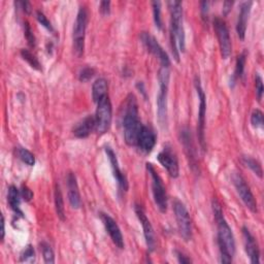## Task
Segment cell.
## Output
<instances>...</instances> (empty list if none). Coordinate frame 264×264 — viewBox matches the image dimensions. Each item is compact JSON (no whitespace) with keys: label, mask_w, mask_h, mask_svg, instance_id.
I'll use <instances>...</instances> for the list:
<instances>
[{"label":"cell","mask_w":264,"mask_h":264,"mask_svg":"<svg viewBox=\"0 0 264 264\" xmlns=\"http://www.w3.org/2000/svg\"><path fill=\"white\" fill-rule=\"evenodd\" d=\"M170 73L169 68L161 66L158 73L159 81V92L157 96V119L162 128H166L168 122V88H169Z\"/></svg>","instance_id":"277c9868"},{"label":"cell","mask_w":264,"mask_h":264,"mask_svg":"<svg viewBox=\"0 0 264 264\" xmlns=\"http://www.w3.org/2000/svg\"><path fill=\"white\" fill-rule=\"evenodd\" d=\"M153 15H154V22L156 27L161 30L162 29V20H161V3L160 2H153Z\"/></svg>","instance_id":"1f68e13d"},{"label":"cell","mask_w":264,"mask_h":264,"mask_svg":"<svg viewBox=\"0 0 264 264\" xmlns=\"http://www.w3.org/2000/svg\"><path fill=\"white\" fill-rule=\"evenodd\" d=\"M21 56L32 69L36 71H41V64L39 63L38 59L29 50H25V49L21 50Z\"/></svg>","instance_id":"f1b7e54d"},{"label":"cell","mask_w":264,"mask_h":264,"mask_svg":"<svg viewBox=\"0 0 264 264\" xmlns=\"http://www.w3.org/2000/svg\"><path fill=\"white\" fill-rule=\"evenodd\" d=\"M173 212H174L178 229H179L181 236L186 241L191 240V238H192V220H191V216H190L186 206L182 202L175 200L173 202Z\"/></svg>","instance_id":"ba28073f"},{"label":"cell","mask_w":264,"mask_h":264,"mask_svg":"<svg viewBox=\"0 0 264 264\" xmlns=\"http://www.w3.org/2000/svg\"><path fill=\"white\" fill-rule=\"evenodd\" d=\"M68 195L69 202L73 209H80L82 206V198L79 190V185L77 181V177L74 172H70L68 174Z\"/></svg>","instance_id":"d6986e66"},{"label":"cell","mask_w":264,"mask_h":264,"mask_svg":"<svg viewBox=\"0 0 264 264\" xmlns=\"http://www.w3.org/2000/svg\"><path fill=\"white\" fill-rule=\"evenodd\" d=\"M213 24H214V29H215L216 35L218 37L221 56L223 59H228L230 57L231 51H232L231 38H230L228 27H227L225 21L219 17H216L214 19Z\"/></svg>","instance_id":"8fae6325"},{"label":"cell","mask_w":264,"mask_h":264,"mask_svg":"<svg viewBox=\"0 0 264 264\" xmlns=\"http://www.w3.org/2000/svg\"><path fill=\"white\" fill-rule=\"evenodd\" d=\"M251 124L255 128H262L264 124L263 120V113L259 109H255L251 115Z\"/></svg>","instance_id":"d6a6232c"},{"label":"cell","mask_w":264,"mask_h":264,"mask_svg":"<svg viewBox=\"0 0 264 264\" xmlns=\"http://www.w3.org/2000/svg\"><path fill=\"white\" fill-rule=\"evenodd\" d=\"M213 212L218 226V246L222 263H231L235 254V240L230 226L223 216L221 205L213 201Z\"/></svg>","instance_id":"7a4b0ae2"},{"label":"cell","mask_w":264,"mask_h":264,"mask_svg":"<svg viewBox=\"0 0 264 264\" xmlns=\"http://www.w3.org/2000/svg\"><path fill=\"white\" fill-rule=\"evenodd\" d=\"M54 201H55V209L58 218L61 221H65V208H64V201L61 188L58 184L55 185V191H54Z\"/></svg>","instance_id":"d4e9b609"},{"label":"cell","mask_w":264,"mask_h":264,"mask_svg":"<svg viewBox=\"0 0 264 264\" xmlns=\"http://www.w3.org/2000/svg\"><path fill=\"white\" fill-rule=\"evenodd\" d=\"M107 81L103 78H99L97 79L92 86V98L94 100V102H98L101 98H103L104 96L107 95Z\"/></svg>","instance_id":"603a6c76"},{"label":"cell","mask_w":264,"mask_h":264,"mask_svg":"<svg viewBox=\"0 0 264 264\" xmlns=\"http://www.w3.org/2000/svg\"><path fill=\"white\" fill-rule=\"evenodd\" d=\"M175 253H177L178 261H179L180 263H191L190 258H188L187 256H185L184 254H182V253H181V252H179V251H177Z\"/></svg>","instance_id":"ab89813d"},{"label":"cell","mask_w":264,"mask_h":264,"mask_svg":"<svg viewBox=\"0 0 264 264\" xmlns=\"http://www.w3.org/2000/svg\"><path fill=\"white\" fill-rule=\"evenodd\" d=\"M99 11L103 16H107L111 13V2H101Z\"/></svg>","instance_id":"f35d334b"},{"label":"cell","mask_w":264,"mask_h":264,"mask_svg":"<svg viewBox=\"0 0 264 264\" xmlns=\"http://www.w3.org/2000/svg\"><path fill=\"white\" fill-rule=\"evenodd\" d=\"M147 169L151 175L152 180V192L155 205L161 213H165L167 210V194L166 189L160 175L157 173L156 169L151 163H147Z\"/></svg>","instance_id":"52a82bcc"},{"label":"cell","mask_w":264,"mask_h":264,"mask_svg":"<svg viewBox=\"0 0 264 264\" xmlns=\"http://www.w3.org/2000/svg\"><path fill=\"white\" fill-rule=\"evenodd\" d=\"M233 186L239 195L240 200L245 204V206L253 213H257V202L255 197L249 187V185L246 183L245 179L237 172H234L231 177Z\"/></svg>","instance_id":"30bf717a"},{"label":"cell","mask_w":264,"mask_h":264,"mask_svg":"<svg viewBox=\"0 0 264 264\" xmlns=\"http://www.w3.org/2000/svg\"><path fill=\"white\" fill-rule=\"evenodd\" d=\"M241 160H243V163L247 167H249L255 174H257L259 178H262L263 170H262V166L259 161H257L256 159H254L250 156H243Z\"/></svg>","instance_id":"83f0119b"},{"label":"cell","mask_w":264,"mask_h":264,"mask_svg":"<svg viewBox=\"0 0 264 264\" xmlns=\"http://www.w3.org/2000/svg\"><path fill=\"white\" fill-rule=\"evenodd\" d=\"M21 192L17 189L15 186H10L9 188V193H8V201L10 204L11 209L18 215H23L21 210H20V205H21Z\"/></svg>","instance_id":"cb8c5ba5"},{"label":"cell","mask_w":264,"mask_h":264,"mask_svg":"<svg viewBox=\"0 0 264 264\" xmlns=\"http://www.w3.org/2000/svg\"><path fill=\"white\" fill-rule=\"evenodd\" d=\"M100 217H101L104 227H105L107 233L109 234L113 243L119 249H124V237H123V234H122L121 229H120L119 225L117 224V222L109 215L104 214V213H101Z\"/></svg>","instance_id":"2e32d148"},{"label":"cell","mask_w":264,"mask_h":264,"mask_svg":"<svg viewBox=\"0 0 264 264\" xmlns=\"http://www.w3.org/2000/svg\"><path fill=\"white\" fill-rule=\"evenodd\" d=\"M243 236H244V244L246 253L253 264L260 263V251L257 244V240L252 235L250 230L247 227H243Z\"/></svg>","instance_id":"e0dca14e"},{"label":"cell","mask_w":264,"mask_h":264,"mask_svg":"<svg viewBox=\"0 0 264 264\" xmlns=\"http://www.w3.org/2000/svg\"><path fill=\"white\" fill-rule=\"evenodd\" d=\"M209 3L208 2H203L201 4V7H202V15H203V18H206L208 16V13H209Z\"/></svg>","instance_id":"60d3db41"},{"label":"cell","mask_w":264,"mask_h":264,"mask_svg":"<svg viewBox=\"0 0 264 264\" xmlns=\"http://www.w3.org/2000/svg\"><path fill=\"white\" fill-rule=\"evenodd\" d=\"M24 32H25V37H26L29 46L34 47L35 46V37H34V34L32 32L30 25L27 22L24 23Z\"/></svg>","instance_id":"d590c367"},{"label":"cell","mask_w":264,"mask_h":264,"mask_svg":"<svg viewBox=\"0 0 264 264\" xmlns=\"http://www.w3.org/2000/svg\"><path fill=\"white\" fill-rule=\"evenodd\" d=\"M180 139L181 143L183 144L185 153L187 155V158L189 160V164L192 167L193 170L198 168V163H197V155H196V148L193 142L191 130L189 128H183L180 132Z\"/></svg>","instance_id":"5bb4252c"},{"label":"cell","mask_w":264,"mask_h":264,"mask_svg":"<svg viewBox=\"0 0 264 264\" xmlns=\"http://www.w3.org/2000/svg\"><path fill=\"white\" fill-rule=\"evenodd\" d=\"M194 84H195L198 98H200V107H198V126H197L198 139H200L201 146H202L203 150L205 151L206 150L205 128H206V116H207V98H206V93L203 89L200 78L198 77L195 78Z\"/></svg>","instance_id":"9c48e42d"},{"label":"cell","mask_w":264,"mask_h":264,"mask_svg":"<svg viewBox=\"0 0 264 264\" xmlns=\"http://www.w3.org/2000/svg\"><path fill=\"white\" fill-rule=\"evenodd\" d=\"M252 2H244L240 4L239 7V13L237 17V22H236V32L238 37L244 40L246 36V31H247V24L249 20V16L251 13L252 9Z\"/></svg>","instance_id":"ffe728a7"},{"label":"cell","mask_w":264,"mask_h":264,"mask_svg":"<svg viewBox=\"0 0 264 264\" xmlns=\"http://www.w3.org/2000/svg\"><path fill=\"white\" fill-rule=\"evenodd\" d=\"M105 153L107 155V158L112 164V169H113V173L114 177L118 183V186L120 188L121 191H127L128 189V181L126 179V175L122 172L120 166H119V162L117 159V155L115 154V152L113 151L112 148L106 147L105 148Z\"/></svg>","instance_id":"ac0fdd59"},{"label":"cell","mask_w":264,"mask_h":264,"mask_svg":"<svg viewBox=\"0 0 264 264\" xmlns=\"http://www.w3.org/2000/svg\"><path fill=\"white\" fill-rule=\"evenodd\" d=\"M15 153H16V156L21 161H23L25 164H27L29 166H33L35 164V157H34V155L30 151H28L27 149L19 147V148L15 149Z\"/></svg>","instance_id":"4316f807"},{"label":"cell","mask_w":264,"mask_h":264,"mask_svg":"<svg viewBox=\"0 0 264 264\" xmlns=\"http://www.w3.org/2000/svg\"><path fill=\"white\" fill-rule=\"evenodd\" d=\"M20 261L25 262V263H32L35 261V252L31 245L27 246L23 250V252L21 253V256H20Z\"/></svg>","instance_id":"4dcf8cb0"},{"label":"cell","mask_w":264,"mask_h":264,"mask_svg":"<svg viewBox=\"0 0 264 264\" xmlns=\"http://www.w3.org/2000/svg\"><path fill=\"white\" fill-rule=\"evenodd\" d=\"M255 90H256V96L258 101H261L262 95H263V81L259 74H256L255 76Z\"/></svg>","instance_id":"e575fe53"},{"label":"cell","mask_w":264,"mask_h":264,"mask_svg":"<svg viewBox=\"0 0 264 264\" xmlns=\"http://www.w3.org/2000/svg\"><path fill=\"white\" fill-rule=\"evenodd\" d=\"M122 124L124 130V139L128 146H137L143 124L140 120L138 100L135 94L130 93L123 107Z\"/></svg>","instance_id":"6da1fadb"},{"label":"cell","mask_w":264,"mask_h":264,"mask_svg":"<svg viewBox=\"0 0 264 264\" xmlns=\"http://www.w3.org/2000/svg\"><path fill=\"white\" fill-rule=\"evenodd\" d=\"M170 13V46L173 58L177 62H180V53L185 51L186 48V36L183 26V7L181 2L171 0L167 3Z\"/></svg>","instance_id":"3957f363"},{"label":"cell","mask_w":264,"mask_h":264,"mask_svg":"<svg viewBox=\"0 0 264 264\" xmlns=\"http://www.w3.org/2000/svg\"><path fill=\"white\" fill-rule=\"evenodd\" d=\"M41 251H42V256H43V260H45L46 263H48V264L55 263V254H54V251L49 244L42 243L41 244Z\"/></svg>","instance_id":"f546056e"},{"label":"cell","mask_w":264,"mask_h":264,"mask_svg":"<svg viewBox=\"0 0 264 264\" xmlns=\"http://www.w3.org/2000/svg\"><path fill=\"white\" fill-rule=\"evenodd\" d=\"M87 25H88V13L85 7H81L75 22L74 33H73L74 50L77 56L79 57H81L84 54Z\"/></svg>","instance_id":"8992f818"},{"label":"cell","mask_w":264,"mask_h":264,"mask_svg":"<svg viewBox=\"0 0 264 264\" xmlns=\"http://www.w3.org/2000/svg\"><path fill=\"white\" fill-rule=\"evenodd\" d=\"M95 131L99 135H104L109 130L113 119V107L108 95L104 96L97 102L95 114Z\"/></svg>","instance_id":"5b68a950"},{"label":"cell","mask_w":264,"mask_h":264,"mask_svg":"<svg viewBox=\"0 0 264 264\" xmlns=\"http://www.w3.org/2000/svg\"><path fill=\"white\" fill-rule=\"evenodd\" d=\"M246 60H247V53L243 52L240 55L237 56L236 58V63H235V70L233 73V76L231 78L230 81V85H232V87L234 86L235 82L243 77L244 75V71H245V65H246Z\"/></svg>","instance_id":"484cf974"},{"label":"cell","mask_w":264,"mask_h":264,"mask_svg":"<svg viewBox=\"0 0 264 264\" xmlns=\"http://www.w3.org/2000/svg\"><path fill=\"white\" fill-rule=\"evenodd\" d=\"M93 130H95V118L88 116L75 126L74 135L78 139H86Z\"/></svg>","instance_id":"7402d4cb"},{"label":"cell","mask_w":264,"mask_h":264,"mask_svg":"<svg viewBox=\"0 0 264 264\" xmlns=\"http://www.w3.org/2000/svg\"><path fill=\"white\" fill-rule=\"evenodd\" d=\"M95 75V70L92 68H85L81 71L80 75H79V80L83 83L88 82L89 80H91L93 78V76Z\"/></svg>","instance_id":"836d02e7"},{"label":"cell","mask_w":264,"mask_h":264,"mask_svg":"<svg viewBox=\"0 0 264 264\" xmlns=\"http://www.w3.org/2000/svg\"><path fill=\"white\" fill-rule=\"evenodd\" d=\"M141 39L144 43V46L147 48V50L153 54L156 58L159 59L161 66H165V68H169L170 60L168 58L167 53L163 50V48L160 46V43L157 41L155 36L148 32H142L141 33Z\"/></svg>","instance_id":"7c38bea8"},{"label":"cell","mask_w":264,"mask_h":264,"mask_svg":"<svg viewBox=\"0 0 264 264\" xmlns=\"http://www.w3.org/2000/svg\"><path fill=\"white\" fill-rule=\"evenodd\" d=\"M6 236V221H5V216H2V240L4 241Z\"/></svg>","instance_id":"ee69618b"},{"label":"cell","mask_w":264,"mask_h":264,"mask_svg":"<svg viewBox=\"0 0 264 264\" xmlns=\"http://www.w3.org/2000/svg\"><path fill=\"white\" fill-rule=\"evenodd\" d=\"M158 161L160 164L167 170L170 177L172 178H178L180 173V166H179V161L174 153L170 150V148L165 147L157 156Z\"/></svg>","instance_id":"9a60e30c"},{"label":"cell","mask_w":264,"mask_h":264,"mask_svg":"<svg viewBox=\"0 0 264 264\" xmlns=\"http://www.w3.org/2000/svg\"><path fill=\"white\" fill-rule=\"evenodd\" d=\"M36 19L38 20V22L45 27V28H47L48 30H50V31H53V26H52V24H51V22L48 20V18L46 17V15L43 14V13H41V12H37L36 13Z\"/></svg>","instance_id":"8d00e7d4"},{"label":"cell","mask_w":264,"mask_h":264,"mask_svg":"<svg viewBox=\"0 0 264 264\" xmlns=\"http://www.w3.org/2000/svg\"><path fill=\"white\" fill-rule=\"evenodd\" d=\"M21 196H22V198H23L25 202H30L32 198H33V193H32V191L28 187L22 186Z\"/></svg>","instance_id":"74e56055"},{"label":"cell","mask_w":264,"mask_h":264,"mask_svg":"<svg viewBox=\"0 0 264 264\" xmlns=\"http://www.w3.org/2000/svg\"><path fill=\"white\" fill-rule=\"evenodd\" d=\"M21 6H22V9H23V11L25 12V13H27V14H30L31 13V10H32V7H31V5L29 4V3H27V2H23V3H19Z\"/></svg>","instance_id":"7bdbcfd3"},{"label":"cell","mask_w":264,"mask_h":264,"mask_svg":"<svg viewBox=\"0 0 264 264\" xmlns=\"http://www.w3.org/2000/svg\"><path fill=\"white\" fill-rule=\"evenodd\" d=\"M233 6V2H225L223 4V14L227 15Z\"/></svg>","instance_id":"b9f144b4"},{"label":"cell","mask_w":264,"mask_h":264,"mask_svg":"<svg viewBox=\"0 0 264 264\" xmlns=\"http://www.w3.org/2000/svg\"><path fill=\"white\" fill-rule=\"evenodd\" d=\"M135 211L136 214L143 226V230H144V235H145V239H146V244L148 247V250L150 252H153L156 248V235L154 232V228L150 222V220L148 219L145 210L143 209L142 206L140 205H136L135 207Z\"/></svg>","instance_id":"4fadbf2b"},{"label":"cell","mask_w":264,"mask_h":264,"mask_svg":"<svg viewBox=\"0 0 264 264\" xmlns=\"http://www.w3.org/2000/svg\"><path fill=\"white\" fill-rule=\"evenodd\" d=\"M156 145V136L154 131L147 127L143 126L142 131L138 140V147L145 153H150Z\"/></svg>","instance_id":"44dd1931"}]
</instances>
